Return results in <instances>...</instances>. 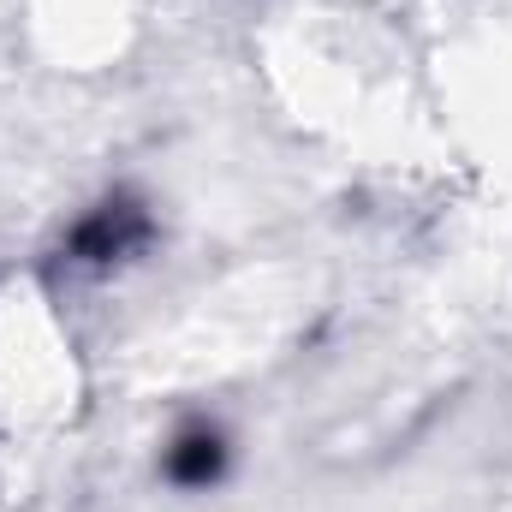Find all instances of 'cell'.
<instances>
[{"label":"cell","mask_w":512,"mask_h":512,"mask_svg":"<svg viewBox=\"0 0 512 512\" xmlns=\"http://www.w3.org/2000/svg\"><path fill=\"white\" fill-rule=\"evenodd\" d=\"M221 465H227V447H221V435H215V429H185V435L167 447V477H173V483H185V489L215 483V477H221Z\"/></svg>","instance_id":"2"},{"label":"cell","mask_w":512,"mask_h":512,"mask_svg":"<svg viewBox=\"0 0 512 512\" xmlns=\"http://www.w3.org/2000/svg\"><path fill=\"white\" fill-rule=\"evenodd\" d=\"M143 239V215L131 209V203H108V209H96L84 227H78V256H90V262H108V256L131 251Z\"/></svg>","instance_id":"1"}]
</instances>
